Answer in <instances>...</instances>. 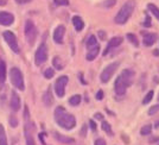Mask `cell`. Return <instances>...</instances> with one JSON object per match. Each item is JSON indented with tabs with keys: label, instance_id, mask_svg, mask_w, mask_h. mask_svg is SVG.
<instances>
[{
	"label": "cell",
	"instance_id": "cell-19",
	"mask_svg": "<svg viewBox=\"0 0 159 145\" xmlns=\"http://www.w3.org/2000/svg\"><path fill=\"white\" fill-rule=\"evenodd\" d=\"M99 53H100V45H98V46H95V48H93V49H90V50H89V53L87 54L86 58L88 59V61H94V59L98 57Z\"/></svg>",
	"mask_w": 159,
	"mask_h": 145
},
{
	"label": "cell",
	"instance_id": "cell-38",
	"mask_svg": "<svg viewBox=\"0 0 159 145\" xmlns=\"http://www.w3.org/2000/svg\"><path fill=\"white\" fill-rule=\"evenodd\" d=\"M86 132H87V125L82 126V130H81V136L82 137H86Z\"/></svg>",
	"mask_w": 159,
	"mask_h": 145
},
{
	"label": "cell",
	"instance_id": "cell-12",
	"mask_svg": "<svg viewBox=\"0 0 159 145\" xmlns=\"http://www.w3.org/2000/svg\"><path fill=\"white\" fill-rule=\"evenodd\" d=\"M10 105H11V108L14 112H18L20 110V98L19 95L17 94V92L12 91L11 93V101H10Z\"/></svg>",
	"mask_w": 159,
	"mask_h": 145
},
{
	"label": "cell",
	"instance_id": "cell-36",
	"mask_svg": "<svg viewBox=\"0 0 159 145\" xmlns=\"http://www.w3.org/2000/svg\"><path fill=\"white\" fill-rule=\"evenodd\" d=\"M94 145H107L106 144V140L102 138H98L95 142H94Z\"/></svg>",
	"mask_w": 159,
	"mask_h": 145
},
{
	"label": "cell",
	"instance_id": "cell-16",
	"mask_svg": "<svg viewBox=\"0 0 159 145\" xmlns=\"http://www.w3.org/2000/svg\"><path fill=\"white\" fill-rule=\"evenodd\" d=\"M53 137L57 139L58 142L63 143V144H71V143H74L73 138L66 137V136H63V134H61V133H58V132H55V133H53Z\"/></svg>",
	"mask_w": 159,
	"mask_h": 145
},
{
	"label": "cell",
	"instance_id": "cell-46",
	"mask_svg": "<svg viewBox=\"0 0 159 145\" xmlns=\"http://www.w3.org/2000/svg\"><path fill=\"white\" fill-rule=\"evenodd\" d=\"M153 54H154L156 56H159V50H154V51H153Z\"/></svg>",
	"mask_w": 159,
	"mask_h": 145
},
{
	"label": "cell",
	"instance_id": "cell-15",
	"mask_svg": "<svg viewBox=\"0 0 159 145\" xmlns=\"http://www.w3.org/2000/svg\"><path fill=\"white\" fill-rule=\"evenodd\" d=\"M73 24H74L75 30H76L77 32L82 31V30H83V27H84V21H83L82 18L79 17V16H74L73 17Z\"/></svg>",
	"mask_w": 159,
	"mask_h": 145
},
{
	"label": "cell",
	"instance_id": "cell-10",
	"mask_svg": "<svg viewBox=\"0 0 159 145\" xmlns=\"http://www.w3.org/2000/svg\"><path fill=\"white\" fill-rule=\"evenodd\" d=\"M14 21V16L10 12H0V25L10 26Z\"/></svg>",
	"mask_w": 159,
	"mask_h": 145
},
{
	"label": "cell",
	"instance_id": "cell-25",
	"mask_svg": "<svg viewBox=\"0 0 159 145\" xmlns=\"http://www.w3.org/2000/svg\"><path fill=\"white\" fill-rule=\"evenodd\" d=\"M102 130L106 132L107 134H109V136H113V131H112V126L111 124L108 123V121H102Z\"/></svg>",
	"mask_w": 159,
	"mask_h": 145
},
{
	"label": "cell",
	"instance_id": "cell-27",
	"mask_svg": "<svg viewBox=\"0 0 159 145\" xmlns=\"http://www.w3.org/2000/svg\"><path fill=\"white\" fill-rule=\"evenodd\" d=\"M152 132V125H145L141 127V130H140V134L141 136H147V134H150Z\"/></svg>",
	"mask_w": 159,
	"mask_h": 145
},
{
	"label": "cell",
	"instance_id": "cell-3",
	"mask_svg": "<svg viewBox=\"0 0 159 145\" xmlns=\"http://www.w3.org/2000/svg\"><path fill=\"white\" fill-rule=\"evenodd\" d=\"M134 8H135V2H134V0H128V1H126V2L122 5V7L120 8L119 12L116 13L115 18H114V21H115L116 24H119V25H122V24L127 23V20L129 19V17L132 16Z\"/></svg>",
	"mask_w": 159,
	"mask_h": 145
},
{
	"label": "cell",
	"instance_id": "cell-2",
	"mask_svg": "<svg viewBox=\"0 0 159 145\" xmlns=\"http://www.w3.org/2000/svg\"><path fill=\"white\" fill-rule=\"evenodd\" d=\"M133 72L127 69L121 72V75L116 77L115 83H114V91L116 93V95H124L126 93V89L128 86L132 85V77H133Z\"/></svg>",
	"mask_w": 159,
	"mask_h": 145
},
{
	"label": "cell",
	"instance_id": "cell-4",
	"mask_svg": "<svg viewBox=\"0 0 159 145\" xmlns=\"http://www.w3.org/2000/svg\"><path fill=\"white\" fill-rule=\"evenodd\" d=\"M10 79L11 82L16 88H18L19 91H24L25 89V85H24V76L23 72H20L19 68H12L10 72Z\"/></svg>",
	"mask_w": 159,
	"mask_h": 145
},
{
	"label": "cell",
	"instance_id": "cell-43",
	"mask_svg": "<svg viewBox=\"0 0 159 145\" xmlns=\"http://www.w3.org/2000/svg\"><path fill=\"white\" fill-rule=\"evenodd\" d=\"M80 79H81V81H82V85H87V82L84 81V79H83V76H82V74H80Z\"/></svg>",
	"mask_w": 159,
	"mask_h": 145
},
{
	"label": "cell",
	"instance_id": "cell-33",
	"mask_svg": "<svg viewBox=\"0 0 159 145\" xmlns=\"http://www.w3.org/2000/svg\"><path fill=\"white\" fill-rule=\"evenodd\" d=\"M56 5H60V6H68L69 5V0H53Z\"/></svg>",
	"mask_w": 159,
	"mask_h": 145
},
{
	"label": "cell",
	"instance_id": "cell-30",
	"mask_svg": "<svg viewBox=\"0 0 159 145\" xmlns=\"http://www.w3.org/2000/svg\"><path fill=\"white\" fill-rule=\"evenodd\" d=\"M115 4H116V0H105V1L102 2V6L106 7V8H111V7H113Z\"/></svg>",
	"mask_w": 159,
	"mask_h": 145
},
{
	"label": "cell",
	"instance_id": "cell-8",
	"mask_svg": "<svg viewBox=\"0 0 159 145\" xmlns=\"http://www.w3.org/2000/svg\"><path fill=\"white\" fill-rule=\"evenodd\" d=\"M2 37L6 40L8 46L12 49V51H14L16 54L19 53V45H18V42H17V37L12 31H5L2 33Z\"/></svg>",
	"mask_w": 159,
	"mask_h": 145
},
{
	"label": "cell",
	"instance_id": "cell-21",
	"mask_svg": "<svg viewBox=\"0 0 159 145\" xmlns=\"http://www.w3.org/2000/svg\"><path fill=\"white\" fill-rule=\"evenodd\" d=\"M99 44H98V40H96V37L95 36H90L89 38H88V40H87V48L90 50V49H93V48H95V46H98Z\"/></svg>",
	"mask_w": 159,
	"mask_h": 145
},
{
	"label": "cell",
	"instance_id": "cell-28",
	"mask_svg": "<svg viewBox=\"0 0 159 145\" xmlns=\"http://www.w3.org/2000/svg\"><path fill=\"white\" fill-rule=\"evenodd\" d=\"M52 64H53V67H55L56 69H58V70L63 69V64H62V61H61L60 57H53Z\"/></svg>",
	"mask_w": 159,
	"mask_h": 145
},
{
	"label": "cell",
	"instance_id": "cell-48",
	"mask_svg": "<svg viewBox=\"0 0 159 145\" xmlns=\"http://www.w3.org/2000/svg\"><path fill=\"white\" fill-rule=\"evenodd\" d=\"M158 99H159V96H158Z\"/></svg>",
	"mask_w": 159,
	"mask_h": 145
},
{
	"label": "cell",
	"instance_id": "cell-20",
	"mask_svg": "<svg viewBox=\"0 0 159 145\" xmlns=\"http://www.w3.org/2000/svg\"><path fill=\"white\" fill-rule=\"evenodd\" d=\"M6 80V63L0 59V83H4Z\"/></svg>",
	"mask_w": 159,
	"mask_h": 145
},
{
	"label": "cell",
	"instance_id": "cell-9",
	"mask_svg": "<svg viewBox=\"0 0 159 145\" xmlns=\"http://www.w3.org/2000/svg\"><path fill=\"white\" fill-rule=\"evenodd\" d=\"M47 59H48V48H47V45L43 43V44H40L39 48H38L37 51H36L34 62H36L37 66H40V64H43Z\"/></svg>",
	"mask_w": 159,
	"mask_h": 145
},
{
	"label": "cell",
	"instance_id": "cell-31",
	"mask_svg": "<svg viewBox=\"0 0 159 145\" xmlns=\"http://www.w3.org/2000/svg\"><path fill=\"white\" fill-rule=\"evenodd\" d=\"M152 98H153V91H150V92L145 95V98H144V100H143V104H144V105L148 104V102L152 100Z\"/></svg>",
	"mask_w": 159,
	"mask_h": 145
},
{
	"label": "cell",
	"instance_id": "cell-6",
	"mask_svg": "<svg viewBox=\"0 0 159 145\" xmlns=\"http://www.w3.org/2000/svg\"><path fill=\"white\" fill-rule=\"evenodd\" d=\"M25 38L31 45L34 43V40L37 38V29L31 20H27L25 23Z\"/></svg>",
	"mask_w": 159,
	"mask_h": 145
},
{
	"label": "cell",
	"instance_id": "cell-45",
	"mask_svg": "<svg viewBox=\"0 0 159 145\" xmlns=\"http://www.w3.org/2000/svg\"><path fill=\"white\" fill-rule=\"evenodd\" d=\"M29 117V110H27V107L25 106V118H27Z\"/></svg>",
	"mask_w": 159,
	"mask_h": 145
},
{
	"label": "cell",
	"instance_id": "cell-29",
	"mask_svg": "<svg viewBox=\"0 0 159 145\" xmlns=\"http://www.w3.org/2000/svg\"><path fill=\"white\" fill-rule=\"evenodd\" d=\"M53 75H55V70L52 68H48L47 70L44 72V77L45 79H52Z\"/></svg>",
	"mask_w": 159,
	"mask_h": 145
},
{
	"label": "cell",
	"instance_id": "cell-5",
	"mask_svg": "<svg viewBox=\"0 0 159 145\" xmlns=\"http://www.w3.org/2000/svg\"><path fill=\"white\" fill-rule=\"evenodd\" d=\"M119 66H120L119 62H113V63H111V64H108V66L103 69V72H101V76H100L101 82L107 83L109 80L112 79V76L114 75V72H116V69L119 68Z\"/></svg>",
	"mask_w": 159,
	"mask_h": 145
},
{
	"label": "cell",
	"instance_id": "cell-37",
	"mask_svg": "<svg viewBox=\"0 0 159 145\" xmlns=\"http://www.w3.org/2000/svg\"><path fill=\"white\" fill-rule=\"evenodd\" d=\"M96 99H98V100L103 99V92H102V91H99V92L96 93Z\"/></svg>",
	"mask_w": 159,
	"mask_h": 145
},
{
	"label": "cell",
	"instance_id": "cell-42",
	"mask_svg": "<svg viewBox=\"0 0 159 145\" xmlns=\"http://www.w3.org/2000/svg\"><path fill=\"white\" fill-rule=\"evenodd\" d=\"M18 4H27V2H30L31 0H16Z\"/></svg>",
	"mask_w": 159,
	"mask_h": 145
},
{
	"label": "cell",
	"instance_id": "cell-34",
	"mask_svg": "<svg viewBox=\"0 0 159 145\" xmlns=\"http://www.w3.org/2000/svg\"><path fill=\"white\" fill-rule=\"evenodd\" d=\"M144 26L145 27L151 26V17H150V16H147V14H146L145 20H144Z\"/></svg>",
	"mask_w": 159,
	"mask_h": 145
},
{
	"label": "cell",
	"instance_id": "cell-39",
	"mask_svg": "<svg viewBox=\"0 0 159 145\" xmlns=\"http://www.w3.org/2000/svg\"><path fill=\"white\" fill-rule=\"evenodd\" d=\"M89 125H90V127H92L93 131H96V124H95L94 120H90V121H89Z\"/></svg>",
	"mask_w": 159,
	"mask_h": 145
},
{
	"label": "cell",
	"instance_id": "cell-26",
	"mask_svg": "<svg viewBox=\"0 0 159 145\" xmlns=\"http://www.w3.org/2000/svg\"><path fill=\"white\" fill-rule=\"evenodd\" d=\"M127 40H129L135 48L139 46V40H138V38L135 37V35H133V33H127Z\"/></svg>",
	"mask_w": 159,
	"mask_h": 145
},
{
	"label": "cell",
	"instance_id": "cell-22",
	"mask_svg": "<svg viewBox=\"0 0 159 145\" xmlns=\"http://www.w3.org/2000/svg\"><path fill=\"white\" fill-rule=\"evenodd\" d=\"M0 145H7L6 132H5V127L2 125H0Z\"/></svg>",
	"mask_w": 159,
	"mask_h": 145
},
{
	"label": "cell",
	"instance_id": "cell-13",
	"mask_svg": "<svg viewBox=\"0 0 159 145\" xmlns=\"http://www.w3.org/2000/svg\"><path fill=\"white\" fill-rule=\"evenodd\" d=\"M121 43H122V38H121V37H113L112 40L108 42V45H107L106 50L103 51V56H106L107 54L109 53V50H111V49L119 46Z\"/></svg>",
	"mask_w": 159,
	"mask_h": 145
},
{
	"label": "cell",
	"instance_id": "cell-40",
	"mask_svg": "<svg viewBox=\"0 0 159 145\" xmlns=\"http://www.w3.org/2000/svg\"><path fill=\"white\" fill-rule=\"evenodd\" d=\"M94 118L100 119V120H103V115H102L101 113H95V114H94Z\"/></svg>",
	"mask_w": 159,
	"mask_h": 145
},
{
	"label": "cell",
	"instance_id": "cell-7",
	"mask_svg": "<svg viewBox=\"0 0 159 145\" xmlns=\"http://www.w3.org/2000/svg\"><path fill=\"white\" fill-rule=\"evenodd\" d=\"M68 82H69V79H68V76H66V75H63V76H61V77L57 79L56 83H55V92H56L58 98H63L64 96V94H66V87L68 85Z\"/></svg>",
	"mask_w": 159,
	"mask_h": 145
},
{
	"label": "cell",
	"instance_id": "cell-44",
	"mask_svg": "<svg viewBox=\"0 0 159 145\" xmlns=\"http://www.w3.org/2000/svg\"><path fill=\"white\" fill-rule=\"evenodd\" d=\"M7 2V0H0V6H2V5H5Z\"/></svg>",
	"mask_w": 159,
	"mask_h": 145
},
{
	"label": "cell",
	"instance_id": "cell-1",
	"mask_svg": "<svg viewBox=\"0 0 159 145\" xmlns=\"http://www.w3.org/2000/svg\"><path fill=\"white\" fill-rule=\"evenodd\" d=\"M55 120L57 123V125H60L61 127L66 129V130H71L76 125V119L73 114L68 113L66 111L64 107L58 106L55 110Z\"/></svg>",
	"mask_w": 159,
	"mask_h": 145
},
{
	"label": "cell",
	"instance_id": "cell-23",
	"mask_svg": "<svg viewBox=\"0 0 159 145\" xmlns=\"http://www.w3.org/2000/svg\"><path fill=\"white\" fill-rule=\"evenodd\" d=\"M81 100H82V96L76 94V95H73L70 99H69V104L71 106H79L81 104Z\"/></svg>",
	"mask_w": 159,
	"mask_h": 145
},
{
	"label": "cell",
	"instance_id": "cell-41",
	"mask_svg": "<svg viewBox=\"0 0 159 145\" xmlns=\"http://www.w3.org/2000/svg\"><path fill=\"white\" fill-rule=\"evenodd\" d=\"M98 33H99V37L101 40H106V36H105L106 33H105V31H99Z\"/></svg>",
	"mask_w": 159,
	"mask_h": 145
},
{
	"label": "cell",
	"instance_id": "cell-18",
	"mask_svg": "<svg viewBox=\"0 0 159 145\" xmlns=\"http://www.w3.org/2000/svg\"><path fill=\"white\" fill-rule=\"evenodd\" d=\"M25 139H26V145H36L34 143V139H33V136L31 131H30V125H26L25 126Z\"/></svg>",
	"mask_w": 159,
	"mask_h": 145
},
{
	"label": "cell",
	"instance_id": "cell-32",
	"mask_svg": "<svg viewBox=\"0 0 159 145\" xmlns=\"http://www.w3.org/2000/svg\"><path fill=\"white\" fill-rule=\"evenodd\" d=\"M158 112H159V105H154L148 110V115H153V114H156V113Z\"/></svg>",
	"mask_w": 159,
	"mask_h": 145
},
{
	"label": "cell",
	"instance_id": "cell-17",
	"mask_svg": "<svg viewBox=\"0 0 159 145\" xmlns=\"http://www.w3.org/2000/svg\"><path fill=\"white\" fill-rule=\"evenodd\" d=\"M43 101H44L45 106H51L53 104V96H52V92H51V88H48V91L44 93Z\"/></svg>",
	"mask_w": 159,
	"mask_h": 145
},
{
	"label": "cell",
	"instance_id": "cell-11",
	"mask_svg": "<svg viewBox=\"0 0 159 145\" xmlns=\"http://www.w3.org/2000/svg\"><path fill=\"white\" fill-rule=\"evenodd\" d=\"M64 35H66V27L63 25H60L55 29L53 31V40L57 43V44H62L63 43V38H64Z\"/></svg>",
	"mask_w": 159,
	"mask_h": 145
},
{
	"label": "cell",
	"instance_id": "cell-24",
	"mask_svg": "<svg viewBox=\"0 0 159 145\" xmlns=\"http://www.w3.org/2000/svg\"><path fill=\"white\" fill-rule=\"evenodd\" d=\"M147 7H148L150 12H151V13H152L153 16H154V17L159 20V8H158V7L156 6L154 4H148V5H147Z\"/></svg>",
	"mask_w": 159,
	"mask_h": 145
},
{
	"label": "cell",
	"instance_id": "cell-47",
	"mask_svg": "<svg viewBox=\"0 0 159 145\" xmlns=\"http://www.w3.org/2000/svg\"><path fill=\"white\" fill-rule=\"evenodd\" d=\"M154 127H156V129H159V120L154 124Z\"/></svg>",
	"mask_w": 159,
	"mask_h": 145
},
{
	"label": "cell",
	"instance_id": "cell-14",
	"mask_svg": "<svg viewBox=\"0 0 159 145\" xmlns=\"http://www.w3.org/2000/svg\"><path fill=\"white\" fill-rule=\"evenodd\" d=\"M156 40H157V35L156 33H144V45L145 46L153 45Z\"/></svg>",
	"mask_w": 159,
	"mask_h": 145
},
{
	"label": "cell",
	"instance_id": "cell-35",
	"mask_svg": "<svg viewBox=\"0 0 159 145\" xmlns=\"http://www.w3.org/2000/svg\"><path fill=\"white\" fill-rule=\"evenodd\" d=\"M10 125L12 126V127H16V126L18 125V120L14 117H10Z\"/></svg>",
	"mask_w": 159,
	"mask_h": 145
}]
</instances>
